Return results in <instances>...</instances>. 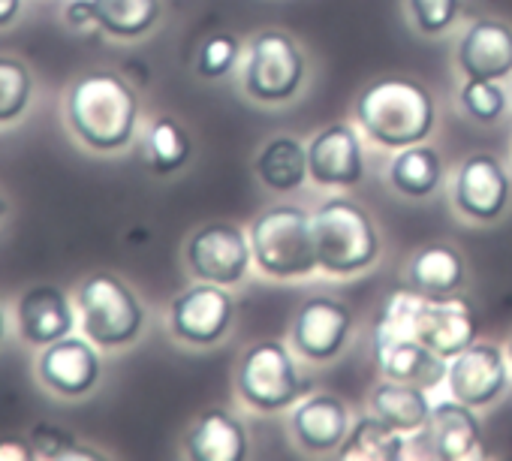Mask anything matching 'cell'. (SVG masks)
<instances>
[{
    "mask_svg": "<svg viewBox=\"0 0 512 461\" xmlns=\"http://www.w3.org/2000/svg\"><path fill=\"white\" fill-rule=\"evenodd\" d=\"M31 458H37L31 440H13V437L0 440V461H31Z\"/></svg>",
    "mask_w": 512,
    "mask_h": 461,
    "instance_id": "obj_35",
    "label": "cell"
},
{
    "mask_svg": "<svg viewBox=\"0 0 512 461\" xmlns=\"http://www.w3.org/2000/svg\"><path fill=\"white\" fill-rule=\"evenodd\" d=\"M79 311L88 341L106 350L133 344L145 329V308L139 296L112 272H94L82 281Z\"/></svg>",
    "mask_w": 512,
    "mask_h": 461,
    "instance_id": "obj_7",
    "label": "cell"
},
{
    "mask_svg": "<svg viewBox=\"0 0 512 461\" xmlns=\"http://www.w3.org/2000/svg\"><path fill=\"white\" fill-rule=\"evenodd\" d=\"M97 28L115 40H142L160 22V0H94Z\"/></svg>",
    "mask_w": 512,
    "mask_h": 461,
    "instance_id": "obj_27",
    "label": "cell"
},
{
    "mask_svg": "<svg viewBox=\"0 0 512 461\" xmlns=\"http://www.w3.org/2000/svg\"><path fill=\"white\" fill-rule=\"evenodd\" d=\"M368 160L359 124L332 121L308 139V175L323 190H353L365 181Z\"/></svg>",
    "mask_w": 512,
    "mask_h": 461,
    "instance_id": "obj_12",
    "label": "cell"
},
{
    "mask_svg": "<svg viewBox=\"0 0 512 461\" xmlns=\"http://www.w3.org/2000/svg\"><path fill=\"white\" fill-rule=\"evenodd\" d=\"M386 181L401 199L425 202L443 187L446 166H443V157L434 145L419 142V145L395 151V157L386 166Z\"/></svg>",
    "mask_w": 512,
    "mask_h": 461,
    "instance_id": "obj_24",
    "label": "cell"
},
{
    "mask_svg": "<svg viewBox=\"0 0 512 461\" xmlns=\"http://www.w3.org/2000/svg\"><path fill=\"white\" fill-rule=\"evenodd\" d=\"M67 25L76 28V31H85L91 25H97V13H94V0H73L64 13Z\"/></svg>",
    "mask_w": 512,
    "mask_h": 461,
    "instance_id": "obj_34",
    "label": "cell"
},
{
    "mask_svg": "<svg viewBox=\"0 0 512 461\" xmlns=\"http://www.w3.org/2000/svg\"><path fill=\"white\" fill-rule=\"evenodd\" d=\"M353 425L350 407L335 392H308L290 407V437L305 455H335Z\"/></svg>",
    "mask_w": 512,
    "mask_h": 461,
    "instance_id": "obj_15",
    "label": "cell"
},
{
    "mask_svg": "<svg viewBox=\"0 0 512 461\" xmlns=\"http://www.w3.org/2000/svg\"><path fill=\"white\" fill-rule=\"evenodd\" d=\"M31 70L10 55H0V124L16 121L31 100Z\"/></svg>",
    "mask_w": 512,
    "mask_h": 461,
    "instance_id": "obj_32",
    "label": "cell"
},
{
    "mask_svg": "<svg viewBox=\"0 0 512 461\" xmlns=\"http://www.w3.org/2000/svg\"><path fill=\"white\" fill-rule=\"evenodd\" d=\"M368 413L380 416L392 428L404 431L407 437L419 434L428 425L431 416V398L428 389L401 383V380H380L368 395Z\"/></svg>",
    "mask_w": 512,
    "mask_h": 461,
    "instance_id": "obj_25",
    "label": "cell"
},
{
    "mask_svg": "<svg viewBox=\"0 0 512 461\" xmlns=\"http://www.w3.org/2000/svg\"><path fill=\"white\" fill-rule=\"evenodd\" d=\"M407 287L425 299H455L467 290V260L446 242L422 245L404 266Z\"/></svg>",
    "mask_w": 512,
    "mask_h": 461,
    "instance_id": "obj_21",
    "label": "cell"
},
{
    "mask_svg": "<svg viewBox=\"0 0 512 461\" xmlns=\"http://www.w3.org/2000/svg\"><path fill=\"white\" fill-rule=\"evenodd\" d=\"M253 269L272 281H305L320 272L311 211L296 202H275L247 223Z\"/></svg>",
    "mask_w": 512,
    "mask_h": 461,
    "instance_id": "obj_4",
    "label": "cell"
},
{
    "mask_svg": "<svg viewBox=\"0 0 512 461\" xmlns=\"http://www.w3.org/2000/svg\"><path fill=\"white\" fill-rule=\"evenodd\" d=\"M238 73L241 94L250 103L281 109L302 97L308 85V58L290 31L266 28L244 43V61Z\"/></svg>",
    "mask_w": 512,
    "mask_h": 461,
    "instance_id": "obj_5",
    "label": "cell"
},
{
    "mask_svg": "<svg viewBox=\"0 0 512 461\" xmlns=\"http://www.w3.org/2000/svg\"><path fill=\"white\" fill-rule=\"evenodd\" d=\"M353 329L356 314L347 302L335 296H311L296 308L287 341L299 359L311 365H329L347 350Z\"/></svg>",
    "mask_w": 512,
    "mask_h": 461,
    "instance_id": "obj_11",
    "label": "cell"
},
{
    "mask_svg": "<svg viewBox=\"0 0 512 461\" xmlns=\"http://www.w3.org/2000/svg\"><path fill=\"white\" fill-rule=\"evenodd\" d=\"M371 356H374L380 377H386V380L413 383V386H422L428 392L446 383L449 359L428 350L416 335L395 329L383 320H374Z\"/></svg>",
    "mask_w": 512,
    "mask_h": 461,
    "instance_id": "obj_13",
    "label": "cell"
},
{
    "mask_svg": "<svg viewBox=\"0 0 512 461\" xmlns=\"http://www.w3.org/2000/svg\"><path fill=\"white\" fill-rule=\"evenodd\" d=\"M413 335L437 356L452 359L476 341L479 326H476L470 305L461 296H455V299H425L422 296V305L413 320Z\"/></svg>",
    "mask_w": 512,
    "mask_h": 461,
    "instance_id": "obj_18",
    "label": "cell"
},
{
    "mask_svg": "<svg viewBox=\"0 0 512 461\" xmlns=\"http://www.w3.org/2000/svg\"><path fill=\"white\" fill-rule=\"evenodd\" d=\"M184 266L193 281H208L229 290L241 287L253 269L247 229L229 220L202 223L184 242Z\"/></svg>",
    "mask_w": 512,
    "mask_h": 461,
    "instance_id": "obj_8",
    "label": "cell"
},
{
    "mask_svg": "<svg viewBox=\"0 0 512 461\" xmlns=\"http://www.w3.org/2000/svg\"><path fill=\"white\" fill-rule=\"evenodd\" d=\"M31 443H34V449H37V458H64V452L70 449V446H76L79 440L70 434V431H64V428H55V425H37L34 431H31Z\"/></svg>",
    "mask_w": 512,
    "mask_h": 461,
    "instance_id": "obj_33",
    "label": "cell"
},
{
    "mask_svg": "<svg viewBox=\"0 0 512 461\" xmlns=\"http://www.w3.org/2000/svg\"><path fill=\"white\" fill-rule=\"evenodd\" d=\"M19 13H22V0H0V28L16 22Z\"/></svg>",
    "mask_w": 512,
    "mask_h": 461,
    "instance_id": "obj_36",
    "label": "cell"
},
{
    "mask_svg": "<svg viewBox=\"0 0 512 461\" xmlns=\"http://www.w3.org/2000/svg\"><path fill=\"white\" fill-rule=\"evenodd\" d=\"M506 356H509V365H512V335H509V344H506Z\"/></svg>",
    "mask_w": 512,
    "mask_h": 461,
    "instance_id": "obj_38",
    "label": "cell"
},
{
    "mask_svg": "<svg viewBox=\"0 0 512 461\" xmlns=\"http://www.w3.org/2000/svg\"><path fill=\"white\" fill-rule=\"evenodd\" d=\"M458 109L464 112V118H470L473 124H497L506 109H509V94L500 82L491 79H464L458 85Z\"/></svg>",
    "mask_w": 512,
    "mask_h": 461,
    "instance_id": "obj_30",
    "label": "cell"
},
{
    "mask_svg": "<svg viewBox=\"0 0 512 461\" xmlns=\"http://www.w3.org/2000/svg\"><path fill=\"white\" fill-rule=\"evenodd\" d=\"M428 446L425 455L440 458V461H470L482 458V422L476 410L458 398H446L431 404L428 425L419 431Z\"/></svg>",
    "mask_w": 512,
    "mask_h": 461,
    "instance_id": "obj_17",
    "label": "cell"
},
{
    "mask_svg": "<svg viewBox=\"0 0 512 461\" xmlns=\"http://www.w3.org/2000/svg\"><path fill=\"white\" fill-rule=\"evenodd\" d=\"M509 356L494 341H473L467 350L449 359L446 386L452 398L470 404L473 410H488L509 389Z\"/></svg>",
    "mask_w": 512,
    "mask_h": 461,
    "instance_id": "obj_14",
    "label": "cell"
},
{
    "mask_svg": "<svg viewBox=\"0 0 512 461\" xmlns=\"http://www.w3.org/2000/svg\"><path fill=\"white\" fill-rule=\"evenodd\" d=\"M353 118L371 145L401 151L431 139L440 109L431 88L419 79L377 76L356 94Z\"/></svg>",
    "mask_w": 512,
    "mask_h": 461,
    "instance_id": "obj_1",
    "label": "cell"
},
{
    "mask_svg": "<svg viewBox=\"0 0 512 461\" xmlns=\"http://www.w3.org/2000/svg\"><path fill=\"white\" fill-rule=\"evenodd\" d=\"M37 368H40V380L64 398L88 395L100 380L97 350L85 338H70V335L46 344Z\"/></svg>",
    "mask_w": 512,
    "mask_h": 461,
    "instance_id": "obj_19",
    "label": "cell"
},
{
    "mask_svg": "<svg viewBox=\"0 0 512 461\" xmlns=\"http://www.w3.org/2000/svg\"><path fill=\"white\" fill-rule=\"evenodd\" d=\"M455 70L464 79L503 82L512 76V25L503 19H473L455 43Z\"/></svg>",
    "mask_w": 512,
    "mask_h": 461,
    "instance_id": "obj_16",
    "label": "cell"
},
{
    "mask_svg": "<svg viewBox=\"0 0 512 461\" xmlns=\"http://www.w3.org/2000/svg\"><path fill=\"white\" fill-rule=\"evenodd\" d=\"M311 233L320 272L329 278H356L374 269L383 251L374 214L362 202L344 196V190L311 211Z\"/></svg>",
    "mask_w": 512,
    "mask_h": 461,
    "instance_id": "obj_3",
    "label": "cell"
},
{
    "mask_svg": "<svg viewBox=\"0 0 512 461\" xmlns=\"http://www.w3.org/2000/svg\"><path fill=\"white\" fill-rule=\"evenodd\" d=\"M67 121L79 142L91 151H124L136 136L139 97L118 73H85L67 94Z\"/></svg>",
    "mask_w": 512,
    "mask_h": 461,
    "instance_id": "obj_2",
    "label": "cell"
},
{
    "mask_svg": "<svg viewBox=\"0 0 512 461\" xmlns=\"http://www.w3.org/2000/svg\"><path fill=\"white\" fill-rule=\"evenodd\" d=\"M73 458H103V452H97V449H85V446H70L67 452H64V458L61 461H73Z\"/></svg>",
    "mask_w": 512,
    "mask_h": 461,
    "instance_id": "obj_37",
    "label": "cell"
},
{
    "mask_svg": "<svg viewBox=\"0 0 512 461\" xmlns=\"http://www.w3.org/2000/svg\"><path fill=\"white\" fill-rule=\"evenodd\" d=\"M407 443L410 440L404 431H398L389 422H383L380 416L368 413L350 425V434L341 443V449L335 452V458H341V461H401V458H410Z\"/></svg>",
    "mask_w": 512,
    "mask_h": 461,
    "instance_id": "obj_26",
    "label": "cell"
},
{
    "mask_svg": "<svg viewBox=\"0 0 512 461\" xmlns=\"http://www.w3.org/2000/svg\"><path fill=\"white\" fill-rule=\"evenodd\" d=\"M0 338H4V317H0Z\"/></svg>",
    "mask_w": 512,
    "mask_h": 461,
    "instance_id": "obj_39",
    "label": "cell"
},
{
    "mask_svg": "<svg viewBox=\"0 0 512 461\" xmlns=\"http://www.w3.org/2000/svg\"><path fill=\"white\" fill-rule=\"evenodd\" d=\"M235 392L253 413H284L311 392L290 341L263 338L244 347L235 362Z\"/></svg>",
    "mask_w": 512,
    "mask_h": 461,
    "instance_id": "obj_6",
    "label": "cell"
},
{
    "mask_svg": "<svg viewBox=\"0 0 512 461\" xmlns=\"http://www.w3.org/2000/svg\"><path fill=\"white\" fill-rule=\"evenodd\" d=\"M0 214H4V199H0Z\"/></svg>",
    "mask_w": 512,
    "mask_h": 461,
    "instance_id": "obj_40",
    "label": "cell"
},
{
    "mask_svg": "<svg viewBox=\"0 0 512 461\" xmlns=\"http://www.w3.org/2000/svg\"><path fill=\"white\" fill-rule=\"evenodd\" d=\"M193 142L181 121L163 115L154 118L145 133V160L154 175H175L190 163Z\"/></svg>",
    "mask_w": 512,
    "mask_h": 461,
    "instance_id": "obj_28",
    "label": "cell"
},
{
    "mask_svg": "<svg viewBox=\"0 0 512 461\" xmlns=\"http://www.w3.org/2000/svg\"><path fill=\"white\" fill-rule=\"evenodd\" d=\"M184 455L190 461H244L250 455L247 422L226 407L199 413L184 434Z\"/></svg>",
    "mask_w": 512,
    "mask_h": 461,
    "instance_id": "obj_20",
    "label": "cell"
},
{
    "mask_svg": "<svg viewBox=\"0 0 512 461\" xmlns=\"http://www.w3.org/2000/svg\"><path fill=\"white\" fill-rule=\"evenodd\" d=\"M235 323V299L229 287L193 281L169 305V335L196 350L217 347Z\"/></svg>",
    "mask_w": 512,
    "mask_h": 461,
    "instance_id": "obj_10",
    "label": "cell"
},
{
    "mask_svg": "<svg viewBox=\"0 0 512 461\" xmlns=\"http://www.w3.org/2000/svg\"><path fill=\"white\" fill-rule=\"evenodd\" d=\"M461 10L464 0H404L407 25L425 40H437L455 31L461 22Z\"/></svg>",
    "mask_w": 512,
    "mask_h": 461,
    "instance_id": "obj_31",
    "label": "cell"
},
{
    "mask_svg": "<svg viewBox=\"0 0 512 461\" xmlns=\"http://www.w3.org/2000/svg\"><path fill=\"white\" fill-rule=\"evenodd\" d=\"M452 211L473 226L497 223L512 202V178L491 151H470L449 181Z\"/></svg>",
    "mask_w": 512,
    "mask_h": 461,
    "instance_id": "obj_9",
    "label": "cell"
},
{
    "mask_svg": "<svg viewBox=\"0 0 512 461\" xmlns=\"http://www.w3.org/2000/svg\"><path fill=\"white\" fill-rule=\"evenodd\" d=\"M256 181L275 196H290L311 181L308 175V145L296 136H272L263 142L253 160Z\"/></svg>",
    "mask_w": 512,
    "mask_h": 461,
    "instance_id": "obj_22",
    "label": "cell"
},
{
    "mask_svg": "<svg viewBox=\"0 0 512 461\" xmlns=\"http://www.w3.org/2000/svg\"><path fill=\"white\" fill-rule=\"evenodd\" d=\"M73 305L58 287H31L19 299V332L28 344L46 347L73 332Z\"/></svg>",
    "mask_w": 512,
    "mask_h": 461,
    "instance_id": "obj_23",
    "label": "cell"
},
{
    "mask_svg": "<svg viewBox=\"0 0 512 461\" xmlns=\"http://www.w3.org/2000/svg\"><path fill=\"white\" fill-rule=\"evenodd\" d=\"M244 61V43L238 34L229 31H214L208 34L193 58V70L202 82H220L229 79Z\"/></svg>",
    "mask_w": 512,
    "mask_h": 461,
    "instance_id": "obj_29",
    "label": "cell"
}]
</instances>
